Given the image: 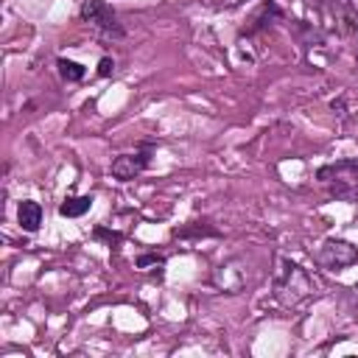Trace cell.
I'll return each mask as SVG.
<instances>
[{
  "label": "cell",
  "mask_w": 358,
  "mask_h": 358,
  "mask_svg": "<svg viewBox=\"0 0 358 358\" xmlns=\"http://www.w3.org/2000/svg\"><path fill=\"white\" fill-rule=\"evenodd\" d=\"M319 288L316 277L302 268L299 263L288 260V257H277V268H274V296L280 305L285 308H296L302 305L308 296H313Z\"/></svg>",
  "instance_id": "obj_1"
},
{
  "label": "cell",
  "mask_w": 358,
  "mask_h": 358,
  "mask_svg": "<svg viewBox=\"0 0 358 358\" xmlns=\"http://www.w3.org/2000/svg\"><path fill=\"white\" fill-rule=\"evenodd\" d=\"M316 179L330 185V196L344 201H358V159L327 162L316 171Z\"/></svg>",
  "instance_id": "obj_2"
},
{
  "label": "cell",
  "mask_w": 358,
  "mask_h": 358,
  "mask_svg": "<svg viewBox=\"0 0 358 358\" xmlns=\"http://www.w3.org/2000/svg\"><path fill=\"white\" fill-rule=\"evenodd\" d=\"M78 14L101 36H112V39H120L123 36V25L117 22V14L112 11L109 3H103V0H84L81 8H78Z\"/></svg>",
  "instance_id": "obj_3"
},
{
  "label": "cell",
  "mask_w": 358,
  "mask_h": 358,
  "mask_svg": "<svg viewBox=\"0 0 358 358\" xmlns=\"http://www.w3.org/2000/svg\"><path fill=\"white\" fill-rule=\"evenodd\" d=\"M316 260L330 268V271H341L352 263H358V246H352L350 241H341V238H327L319 252H316Z\"/></svg>",
  "instance_id": "obj_4"
},
{
  "label": "cell",
  "mask_w": 358,
  "mask_h": 358,
  "mask_svg": "<svg viewBox=\"0 0 358 358\" xmlns=\"http://www.w3.org/2000/svg\"><path fill=\"white\" fill-rule=\"evenodd\" d=\"M151 151H154V145L151 143H143L140 145V151H134V154H117L115 159H112V176L117 179V182H131V179H137L148 165H151Z\"/></svg>",
  "instance_id": "obj_5"
},
{
  "label": "cell",
  "mask_w": 358,
  "mask_h": 358,
  "mask_svg": "<svg viewBox=\"0 0 358 358\" xmlns=\"http://www.w3.org/2000/svg\"><path fill=\"white\" fill-rule=\"evenodd\" d=\"M17 221L25 232H36L42 227V204L34 199H22L17 204Z\"/></svg>",
  "instance_id": "obj_6"
},
{
  "label": "cell",
  "mask_w": 358,
  "mask_h": 358,
  "mask_svg": "<svg viewBox=\"0 0 358 358\" xmlns=\"http://www.w3.org/2000/svg\"><path fill=\"white\" fill-rule=\"evenodd\" d=\"M92 196H67L62 204H59V215L62 218H81L84 213H90L92 207Z\"/></svg>",
  "instance_id": "obj_7"
},
{
  "label": "cell",
  "mask_w": 358,
  "mask_h": 358,
  "mask_svg": "<svg viewBox=\"0 0 358 358\" xmlns=\"http://www.w3.org/2000/svg\"><path fill=\"white\" fill-rule=\"evenodd\" d=\"M56 67H59V76L64 78V81H81L84 76H87V67L84 64H78V62H73V59H56Z\"/></svg>",
  "instance_id": "obj_8"
},
{
  "label": "cell",
  "mask_w": 358,
  "mask_h": 358,
  "mask_svg": "<svg viewBox=\"0 0 358 358\" xmlns=\"http://www.w3.org/2000/svg\"><path fill=\"white\" fill-rule=\"evenodd\" d=\"M165 263V255H157V252H145V255H140L137 260H134V266L137 268H148V266H162Z\"/></svg>",
  "instance_id": "obj_9"
},
{
  "label": "cell",
  "mask_w": 358,
  "mask_h": 358,
  "mask_svg": "<svg viewBox=\"0 0 358 358\" xmlns=\"http://www.w3.org/2000/svg\"><path fill=\"white\" fill-rule=\"evenodd\" d=\"M92 238H98V241H106L109 246H112V243H120V241H123V235H120V232H112V229H103V227H95Z\"/></svg>",
  "instance_id": "obj_10"
},
{
  "label": "cell",
  "mask_w": 358,
  "mask_h": 358,
  "mask_svg": "<svg viewBox=\"0 0 358 358\" xmlns=\"http://www.w3.org/2000/svg\"><path fill=\"white\" fill-rule=\"evenodd\" d=\"M112 70H115V62H112L109 56H103V59L98 62V76L106 78V76H112Z\"/></svg>",
  "instance_id": "obj_11"
},
{
  "label": "cell",
  "mask_w": 358,
  "mask_h": 358,
  "mask_svg": "<svg viewBox=\"0 0 358 358\" xmlns=\"http://www.w3.org/2000/svg\"><path fill=\"white\" fill-rule=\"evenodd\" d=\"M241 3H246V0H238V6H241Z\"/></svg>",
  "instance_id": "obj_12"
}]
</instances>
